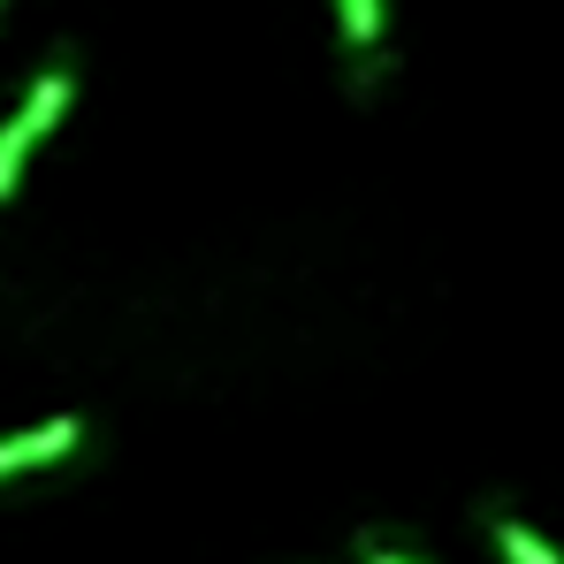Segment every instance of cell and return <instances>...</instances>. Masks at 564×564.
<instances>
[{"label":"cell","mask_w":564,"mask_h":564,"mask_svg":"<svg viewBox=\"0 0 564 564\" xmlns=\"http://www.w3.org/2000/svg\"><path fill=\"white\" fill-rule=\"evenodd\" d=\"M77 107V62L69 54H54L31 85H23V99L0 115V206L15 198V184H23V169H31V153L62 130V115Z\"/></svg>","instance_id":"1"},{"label":"cell","mask_w":564,"mask_h":564,"mask_svg":"<svg viewBox=\"0 0 564 564\" xmlns=\"http://www.w3.org/2000/svg\"><path fill=\"white\" fill-rule=\"evenodd\" d=\"M77 451H85V420H77V412H54V420H39V427L0 435V480L46 473V466H62V458H77Z\"/></svg>","instance_id":"2"},{"label":"cell","mask_w":564,"mask_h":564,"mask_svg":"<svg viewBox=\"0 0 564 564\" xmlns=\"http://www.w3.org/2000/svg\"><path fill=\"white\" fill-rule=\"evenodd\" d=\"M336 31H344V54L359 62V85H367V69H381V39H389V0H336Z\"/></svg>","instance_id":"3"},{"label":"cell","mask_w":564,"mask_h":564,"mask_svg":"<svg viewBox=\"0 0 564 564\" xmlns=\"http://www.w3.org/2000/svg\"><path fill=\"white\" fill-rule=\"evenodd\" d=\"M480 527H488V542H496V557L503 564H564V550L550 534H534L519 511H503V503H480Z\"/></svg>","instance_id":"4"},{"label":"cell","mask_w":564,"mask_h":564,"mask_svg":"<svg viewBox=\"0 0 564 564\" xmlns=\"http://www.w3.org/2000/svg\"><path fill=\"white\" fill-rule=\"evenodd\" d=\"M359 564H420V557H412V550H404L397 534H381V527H367V534H359Z\"/></svg>","instance_id":"5"},{"label":"cell","mask_w":564,"mask_h":564,"mask_svg":"<svg viewBox=\"0 0 564 564\" xmlns=\"http://www.w3.org/2000/svg\"><path fill=\"white\" fill-rule=\"evenodd\" d=\"M0 8H8V0H0Z\"/></svg>","instance_id":"6"}]
</instances>
